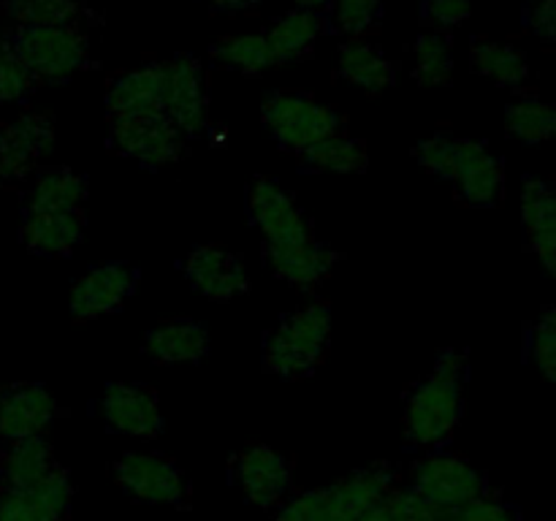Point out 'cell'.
Masks as SVG:
<instances>
[{
	"instance_id": "obj_27",
	"label": "cell",
	"mask_w": 556,
	"mask_h": 521,
	"mask_svg": "<svg viewBox=\"0 0 556 521\" xmlns=\"http://www.w3.org/2000/svg\"><path fill=\"white\" fill-rule=\"evenodd\" d=\"M212 58L220 65H226V68L250 76L275 68V58H271L266 36H253V33L220 38V41L215 43V49H212Z\"/></svg>"
},
{
	"instance_id": "obj_47",
	"label": "cell",
	"mask_w": 556,
	"mask_h": 521,
	"mask_svg": "<svg viewBox=\"0 0 556 521\" xmlns=\"http://www.w3.org/2000/svg\"><path fill=\"white\" fill-rule=\"evenodd\" d=\"M525 3H530V5H532V3H538V0H525Z\"/></svg>"
},
{
	"instance_id": "obj_8",
	"label": "cell",
	"mask_w": 556,
	"mask_h": 521,
	"mask_svg": "<svg viewBox=\"0 0 556 521\" xmlns=\"http://www.w3.org/2000/svg\"><path fill=\"white\" fill-rule=\"evenodd\" d=\"M163 114L172 119L182 136H199L210 123L204 71L190 54L163 63Z\"/></svg>"
},
{
	"instance_id": "obj_4",
	"label": "cell",
	"mask_w": 556,
	"mask_h": 521,
	"mask_svg": "<svg viewBox=\"0 0 556 521\" xmlns=\"http://www.w3.org/2000/svg\"><path fill=\"white\" fill-rule=\"evenodd\" d=\"M264 125L282 150L302 155L329 136L342 134V117L304 92H271L261 106Z\"/></svg>"
},
{
	"instance_id": "obj_18",
	"label": "cell",
	"mask_w": 556,
	"mask_h": 521,
	"mask_svg": "<svg viewBox=\"0 0 556 521\" xmlns=\"http://www.w3.org/2000/svg\"><path fill=\"white\" fill-rule=\"evenodd\" d=\"M109 119L163 114V63L141 65L117 76L106 92Z\"/></svg>"
},
{
	"instance_id": "obj_30",
	"label": "cell",
	"mask_w": 556,
	"mask_h": 521,
	"mask_svg": "<svg viewBox=\"0 0 556 521\" xmlns=\"http://www.w3.org/2000/svg\"><path fill=\"white\" fill-rule=\"evenodd\" d=\"M5 14L20 27L79 25L85 9L76 0H9Z\"/></svg>"
},
{
	"instance_id": "obj_26",
	"label": "cell",
	"mask_w": 556,
	"mask_h": 521,
	"mask_svg": "<svg viewBox=\"0 0 556 521\" xmlns=\"http://www.w3.org/2000/svg\"><path fill=\"white\" fill-rule=\"evenodd\" d=\"M470 63L472 71L481 76H489L497 85L505 87H519L525 85L530 76V63L519 49L508 47V43H494V41H478L470 49Z\"/></svg>"
},
{
	"instance_id": "obj_17",
	"label": "cell",
	"mask_w": 556,
	"mask_h": 521,
	"mask_svg": "<svg viewBox=\"0 0 556 521\" xmlns=\"http://www.w3.org/2000/svg\"><path fill=\"white\" fill-rule=\"evenodd\" d=\"M264 255L269 269L280 280L291 282L296 288H313L324 282L334 269L337 258L326 244L307 239V242H288V244H264Z\"/></svg>"
},
{
	"instance_id": "obj_5",
	"label": "cell",
	"mask_w": 556,
	"mask_h": 521,
	"mask_svg": "<svg viewBox=\"0 0 556 521\" xmlns=\"http://www.w3.org/2000/svg\"><path fill=\"white\" fill-rule=\"evenodd\" d=\"M114 481L139 503L172 505V508H185L190 503L188 478L161 454L130 450L114 465Z\"/></svg>"
},
{
	"instance_id": "obj_21",
	"label": "cell",
	"mask_w": 556,
	"mask_h": 521,
	"mask_svg": "<svg viewBox=\"0 0 556 521\" xmlns=\"http://www.w3.org/2000/svg\"><path fill=\"white\" fill-rule=\"evenodd\" d=\"M54 467H58L54 450L41 434L11 440L9 448L0 456V488L27 492Z\"/></svg>"
},
{
	"instance_id": "obj_6",
	"label": "cell",
	"mask_w": 556,
	"mask_h": 521,
	"mask_svg": "<svg viewBox=\"0 0 556 521\" xmlns=\"http://www.w3.org/2000/svg\"><path fill=\"white\" fill-rule=\"evenodd\" d=\"M413 488L438 508H459L489 494L486 475L459 454L424 456L413 467Z\"/></svg>"
},
{
	"instance_id": "obj_48",
	"label": "cell",
	"mask_w": 556,
	"mask_h": 521,
	"mask_svg": "<svg viewBox=\"0 0 556 521\" xmlns=\"http://www.w3.org/2000/svg\"><path fill=\"white\" fill-rule=\"evenodd\" d=\"M0 492H3V488H0Z\"/></svg>"
},
{
	"instance_id": "obj_45",
	"label": "cell",
	"mask_w": 556,
	"mask_h": 521,
	"mask_svg": "<svg viewBox=\"0 0 556 521\" xmlns=\"http://www.w3.org/2000/svg\"><path fill=\"white\" fill-rule=\"evenodd\" d=\"M296 3H299V9L324 11V9H329V5L334 3V0H296Z\"/></svg>"
},
{
	"instance_id": "obj_23",
	"label": "cell",
	"mask_w": 556,
	"mask_h": 521,
	"mask_svg": "<svg viewBox=\"0 0 556 521\" xmlns=\"http://www.w3.org/2000/svg\"><path fill=\"white\" fill-rule=\"evenodd\" d=\"M87 179L71 168H47L27 190L25 212H85Z\"/></svg>"
},
{
	"instance_id": "obj_37",
	"label": "cell",
	"mask_w": 556,
	"mask_h": 521,
	"mask_svg": "<svg viewBox=\"0 0 556 521\" xmlns=\"http://www.w3.org/2000/svg\"><path fill=\"white\" fill-rule=\"evenodd\" d=\"M440 521H521V516L514 505L486 494L459 508H440Z\"/></svg>"
},
{
	"instance_id": "obj_24",
	"label": "cell",
	"mask_w": 556,
	"mask_h": 521,
	"mask_svg": "<svg viewBox=\"0 0 556 521\" xmlns=\"http://www.w3.org/2000/svg\"><path fill=\"white\" fill-rule=\"evenodd\" d=\"M337 74L351 85L362 87L364 92H383L386 87L394 85L396 65L369 43L351 41L340 49Z\"/></svg>"
},
{
	"instance_id": "obj_40",
	"label": "cell",
	"mask_w": 556,
	"mask_h": 521,
	"mask_svg": "<svg viewBox=\"0 0 556 521\" xmlns=\"http://www.w3.org/2000/svg\"><path fill=\"white\" fill-rule=\"evenodd\" d=\"M0 521H54V519L43 513V510L33 503L30 494L3 488V492H0Z\"/></svg>"
},
{
	"instance_id": "obj_19",
	"label": "cell",
	"mask_w": 556,
	"mask_h": 521,
	"mask_svg": "<svg viewBox=\"0 0 556 521\" xmlns=\"http://www.w3.org/2000/svg\"><path fill=\"white\" fill-rule=\"evenodd\" d=\"M85 237V212H25L22 242L38 255H68Z\"/></svg>"
},
{
	"instance_id": "obj_44",
	"label": "cell",
	"mask_w": 556,
	"mask_h": 521,
	"mask_svg": "<svg viewBox=\"0 0 556 521\" xmlns=\"http://www.w3.org/2000/svg\"><path fill=\"white\" fill-rule=\"evenodd\" d=\"M210 3L215 11H226V14H239V11H250L258 9L264 0H204Z\"/></svg>"
},
{
	"instance_id": "obj_1",
	"label": "cell",
	"mask_w": 556,
	"mask_h": 521,
	"mask_svg": "<svg viewBox=\"0 0 556 521\" xmlns=\"http://www.w3.org/2000/svg\"><path fill=\"white\" fill-rule=\"evenodd\" d=\"M467 361L459 353H443L432 374L416 385L405 405V440L413 448H438L459 427L462 378Z\"/></svg>"
},
{
	"instance_id": "obj_33",
	"label": "cell",
	"mask_w": 556,
	"mask_h": 521,
	"mask_svg": "<svg viewBox=\"0 0 556 521\" xmlns=\"http://www.w3.org/2000/svg\"><path fill=\"white\" fill-rule=\"evenodd\" d=\"M383 14V0H334L329 5V22L331 30L345 33V36H362V33L372 30Z\"/></svg>"
},
{
	"instance_id": "obj_41",
	"label": "cell",
	"mask_w": 556,
	"mask_h": 521,
	"mask_svg": "<svg viewBox=\"0 0 556 521\" xmlns=\"http://www.w3.org/2000/svg\"><path fill=\"white\" fill-rule=\"evenodd\" d=\"M470 9L472 0H424V16L443 30L462 25L470 16Z\"/></svg>"
},
{
	"instance_id": "obj_20",
	"label": "cell",
	"mask_w": 556,
	"mask_h": 521,
	"mask_svg": "<svg viewBox=\"0 0 556 521\" xmlns=\"http://www.w3.org/2000/svg\"><path fill=\"white\" fill-rule=\"evenodd\" d=\"M144 353L157 364H195L210 353V334L195 320H168L147 331Z\"/></svg>"
},
{
	"instance_id": "obj_36",
	"label": "cell",
	"mask_w": 556,
	"mask_h": 521,
	"mask_svg": "<svg viewBox=\"0 0 556 521\" xmlns=\"http://www.w3.org/2000/svg\"><path fill=\"white\" fill-rule=\"evenodd\" d=\"M530 356L538 372L556 383V307L543 309L530 334Z\"/></svg>"
},
{
	"instance_id": "obj_3",
	"label": "cell",
	"mask_w": 556,
	"mask_h": 521,
	"mask_svg": "<svg viewBox=\"0 0 556 521\" xmlns=\"http://www.w3.org/2000/svg\"><path fill=\"white\" fill-rule=\"evenodd\" d=\"M9 47L33 81H65L87 63V36L79 25L16 27Z\"/></svg>"
},
{
	"instance_id": "obj_34",
	"label": "cell",
	"mask_w": 556,
	"mask_h": 521,
	"mask_svg": "<svg viewBox=\"0 0 556 521\" xmlns=\"http://www.w3.org/2000/svg\"><path fill=\"white\" fill-rule=\"evenodd\" d=\"M378 521H440V508L429 503L416 488H391L380 503Z\"/></svg>"
},
{
	"instance_id": "obj_10",
	"label": "cell",
	"mask_w": 556,
	"mask_h": 521,
	"mask_svg": "<svg viewBox=\"0 0 556 521\" xmlns=\"http://www.w3.org/2000/svg\"><path fill=\"white\" fill-rule=\"evenodd\" d=\"M233 478L244 497L258 508H277L293 483L291 465L269 445H248L233 459Z\"/></svg>"
},
{
	"instance_id": "obj_42",
	"label": "cell",
	"mask_w": 556,
	"mask_h": 521,
	"mask_svg": "<svg viewBox=\"0 0 556 521\" xmlns=\"http://www.w3.org/2000/svg\"><path fill=\"white\" fill-rule=\"evenodd\" d=\"M527 25L543 41H556V0H538V3H532Z\"/></svg>"
},
{
	"instance_id": "obj_28",
	"label": "cell",
	"mask_w": 556,
	"mask_h": 521,
	"mask_svg": "<svg viewBox=\"0 0 556 521\" xmlns=\"http://www.w3.org/2000/svg\"><path fill=\"white\" fill-rule=\"evenodd\" d=\"M413 74L421 85L434 87L445 85L454 74V49H451V38L445 33H424L418 36L416 47H413Z\"/></svg>"
},
{
	"instance_id": "obj_12",
	"label": "cell",
	"mask_w": 556,
	"mask_h": 521,
	"mask_svg": "<svg viewBox=\"0 0 556 521\" xmlns=\"http://www.w3.org/2000/svg\"><path fill=\"white\" fill-rule=\"evenodd\" d=\"M136 271L125 264L96 266L71 288V315L76 320H96L117 313L125 298L136 291Z\"/></svg>"
},
{
	"instance_id": "obj_9",
	"label": "cell",
	"mask_w": 556,
	"mask_h": 521,
	"mask_svg": "<svg viewBox=\"0 0 556 521\" xmlns=\"http://www.w3.org/2000/svg\"><path fill=\"white\" fill-rule=\"evenodd\" d=\"M248 212L255 226L264 233V244H288L307 242L313 237L307 217L299 209L291 193L271 179H253L248 188Z\"/></svg>"
},
{
	"instance_id": "obj_14",
	"label": "cell",
	"mask_w": 556,
	"mask_h": 521,
	"mask_svg": "<svg viewBox=\"0 0 556 521\" xmlns=\"http://www.w3.org/2000/svg\"><path fill=\"white\" fill-rule=\"evenodd\" d=\"M454 182L467 204L494 206L505 190L503 163L481 141L454 139Z\"/></svg>"
},
{
	"instance_id": "obj_31",
	"label": "cell",
	"mask_w": 556,
	"mask_h": 521,
	"mask_svg": "<svg viewBox=\"0 0 556 521\" xmlns=\"http://www.w3.org/2000/svg\"><path fill=\"white\" fill-rule=\"evenodd\" d=\"M552 103L525 98L519 103H510L505 112V125L514 139L525 141V144H541V141L552 139Z\"/></svg>"
},
{
	"instance_id": "obj_25",
	"label": "cell",
	"mask_w": 556,
	"mask_h": 521,
	"mask_svg": "<svg viewBox=\"0 0 556 521\" xmlns=\"http://www.w3.org/2000/svg\"><path fill=\"white\" fill-rule=\"evenodd\" d=\"M299 163L309 171H331V174H356L367 168V147L364 141L351 139L345 134L329 136L315 147L296 155Z\"/></svg>"
},
{
	"instance_id": "obj_15",
	"label": "cell",
	"mask_w": 556,
	"mask_h": 521,
	"mask_svg": "<svg viewBox=\"0 0 556 521\" xmlns=\"http://www.w3.org/2000/svg\"><path fill=\"white\" fill-rule=\"evenodd\" d=\"M185 275L201 296L215 298V302L242 296L250 288V277L242 258L237 253L217 247V244L195 247L185 260Z\"/></svg>"
},
{
	"instance_id": "obj_7",
	"label": "cell",
	"mask_w": 556,
	"mask_h": 521,
	"mask_svg": "<svg viewBox=\"0 0 556 521\" xmlns=\"http://www.w3.org/2000/svg\"><path fill=\"white\" fill-rule=\"evenodd\" d=\"M109 144L117 155L134 157L147 168H157L182 155L185 136L166 114H147V117L112 119Z\"/></svg>"
},
{
	"instance_id": "obj_35",
	"label": "cell",
	"mask_w": 556,
	"mask_h": 521,
	"mask_svg": "<svg viewBox=\"0 0 556 521\" xmlns=\"http://www.w3.org/2000/svg\"><path fill=\"white\" fill-rule=\"evenodd\" d=\"M25 494H30L33 503L43 510L47 516H52L54 521H65L71 510V499H74V488H71V478L63 467H54L49 470L41 481L33 488H27Z\"/></svg>"
},
{
	"instance_id": "obj_16",
	"label": "cell",
	"mask_w": 556,
	"mask_h": 521,
	"mask_svg": "<svg viewBox=\"0 0 556 521\" xmlns=\"http://www.w3.org/2000/svg\"><path fill=\"white\" fill-rule=\"evenodd\" d=\"M58 402L43 385L22 383L0 394V437L22 440L41 434L58 416Z\"/></svg>"
},
{
	"instance_id": "obj_46",
	"label": "cell",
	"mask_w": 556,
	"mask_h": 521,
	"mask_svg": "<svg viewBox=\"0 0 556 521\" xmlns=\"http://www.w3.org/2000/svg\"><path fill=\"white\" fill-rule=\"evenodd\" d=\"M554 106V114H552V139H556V103H552Z\"/></svg>"
},
{
	"instance_id": "obj_38",
	"label": "cell",
	"mask_w": 556,
	"mask_h": 521,
	"mask_svg": "<svg viewBox=\"0 0 556 521\" xmlns=\"http://www.w3.org/2000/svg\"><path fill=\"white\" fill-rule=\"evenodd\" d=\"M33 90V76L9 47V41H0V103L22 101Z\"/></svg>"
},
{
	"instance_id": "obj_2",
	"label": "cell",
	"mask_w": 556,
	"mask_h": 521,
	"mask_svg": "<svg viewBox=\"0 0 556 521\" xmlns=\"http://www.w3.org/2000/svg\"><path fill=\"white\" fill-rule=\"evenodd\" d=\"M331 340V309L324 302L307 304L286 315L277 329L266 334L264 364L271 374L288 380L315 372Z\"/></svg>"
},
{
	"instance_id": "obj_43",
	"label": "cell",
	"mask_w": 556,
	"mask_h": 521,
	"mask_svg": "<svg viewBox=\"0 0 556 521\" xmlns=\"http://www.w3.org/2000/svg\"><path fill=\"white\" fill-rule=\"evenodd\" d=\"M530 247L532 253L538 255V260L543 264V269L556 280V228L530 233Z\"/></svg>"
},
{
	"instance_id": "obj_29",
	"label": "cell",
	"mask_w": 556,
	"mask_h": 521,
	"mask_svg": "<svg viewBox=\"0 0 556 521\" xmlns=\"http://www.w3.org/2000/svg\"><path fill=\"white\" fill-rule=\"evenodd\" d=\"M275 521H353L342 508L334 486L309 488L280 505Z\"/></svg>"
},
{
	"instance_id": "obj_13",
	"label": "cell",
	"mask_w": 556,
	"mask_h": 521,
	"mask_svg": "<svg viewBox=\"0 0 556 521\" xmlns=\"http://www.w3.org/2000/svg\"><path fill=\"white\" fill-rule=\"evenodd\" d=\"M101 412L109 427L130 437L152 440L163 429V412L155 391L136 383H109L101 396Z\"/></svg>"
},
{
	"instance_id": "obj_22",
	"label": "cell",
	"mask_w": 556,
	"mask_h": 521,
	"mask_svg": "<svg viewBox=\"0 0 556 521\" xmlns=\"http://www.w3.org/2000/svg\"><path fill=\"white\" fill-rule=\"evenodd\" d=\"M326 27L329 25H326V16L320 14V11L293 9L288 11V14H282L280 20L264 33L266 43H269L271 49V58H275V65H286L293 63V60L307 58Z\"/></svg>"
},
{
	"instance_id": "obj_39",
	"label": "cell",
	"mask_w": 556,
	"mask_h": 521,
	"mask_svg": "<svg viewBox=\"0 0 556 521\" xmlns=\"http://www.w3.org/2000/svg\"><path fill=\"white\" fill-rule=\"evenodd\" d=\"M413 155H416V161L421 163L427 171L438 174V177L443 179H454V139H448L445 134L429 136V139L418 141Z\"/></svg>"
},
{
	"instance_id": "obj_11",
	"label": "cell",
	"mask_w": 556,
	"mask_h": 521,
	"mask_svg": "<svg viewBox=\"0 0 556 521\" xmlns=\"http://www.w3.org/2000/svg\"><path fill=\"white\" fill-rule=\"evenodd\" d=\"M54 125L43 114H22L0 125V179L16 182L27 177L43 155L52 152Z\"/></svg>"
},
{
	"instance_id": "obj_32",
	"label": "cell",
	"mask_w": 556,
	"mask_h": 521,
	"mask_svg": "<svg viewBox=\"0 0 556 521\" xmlns=\"http://www.w3.org/2000/svg\"><path fill=\"white\" fill-rule=\"evenodd\" d=\"M521 220L527 237L538 231L556 228V190L535 177H527L521 185Z\"/></svg>"
}]
</instances>
